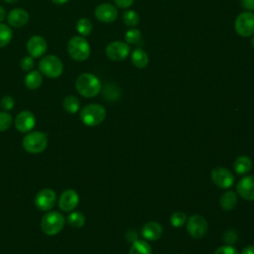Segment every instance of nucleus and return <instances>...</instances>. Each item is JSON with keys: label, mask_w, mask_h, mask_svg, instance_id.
Returning a JSON list of instances; mask_svg holds the SVG:
<instances>
[{"label": "nucleus", "mask_w": 254, "mask_h": 254, "mask_svg": "<svg viewBox=\"0 0 254 254\" xmlns=\"http://www.w3.org/2000/svg\"><path fill=\"white\" fill-rule=\"evenodd\" d=\"M75 88L80 95L90 98L96 96L99 93L101 89V83L94 74L85 72L77 76L75 80Z\"/></svg>", "instance_id": "nucleus-1"}, {"label": "nucleus", "mask_w": 254, "mask_h": 254, "mask_svg": "<svg viewBox=\"0 0 254 254\" xmlns=\"http://www.w3.org/2000/svg\"><path fill=\"white\" fill-rule=\"evenodd\" d=\"M106 116L105 108L96 103H91L84 106L79 114L81 122L89 127H94L99 125Z\"/></svg>", "instance_id": "nucleus-2"}, {"label": "nucleus", "mask_w": 254, "mask_h": 254, "mask_svg": "<svg viewBox=\"0 0 254 254\" xmlns=\"http://www.w3.org/2000/svg\"><path fill=\"white\" fill-rule=\"evenodd\" d=\"M67 53L74 61L82 62L89 57L90 46L83 37L74 36L67 43Z\"/></svg>", "instance_id": "nucleus-3"}, {"label": "nucleus", "mask_w": 254, "mask_h": 254, "mask_svg": "<svg viewBox=\"0 0 254 254\" xmlns=\"http://www.w3.org/2000/svg\"><path fill=\"white\" fill-rule=\"evenodd\" d=\"M64 226V217L59 211H49L41 220V228L47 235L58 234Z\"/></svg>", "instance_id": "nucleus-4"}, {"label": "nucleus", "mask_w": 254, "mask_h": 254, "mask_svg": "<svg viewBox=\"0 0 254 254\" xmlns=\"http://www.w3.org/2000/svg\"><path fill=\"white\" fill-rule=\"evenodd\" d=\"M23 147L24 149L31 154H39L42 153L48 146V136L47 134L34 131L27 134L23 139Z\"/></svg>", "instance_id": "nucleus-5"}, {"label": "nucleus", "mask_w": 254, "mask_h": 254, "mask_svg": "<svg viewBox=\"0 0 254 254\" xmlns=\"http://www.w3.org/2000/svg\"><path fill=\"white\" fill-rule=\"evenodd\" d=\"M39 68L42 74L50 78H57L63 73L64 64L57 56L48 55L40 61Z\"/></svg>", "instance_id": "nucleus-6"}, {"label": "nucleus", "mask_w": 254, "mask_h": 254, "mask_svg": "<svg viewBox=\"0 0 254 254\" xmlns=\"http://www.w3.org/2000/svg\"><path fill=\"white\" fill-rule=\"evenodd\" d=\"M235 31L242 37H249L254 34V14L251 12H243L239 14L234 23Z\"/></svg>", "instance_id": "nucleus-7"}, {"label": "nucleus", "mask_w": 254, "mask_h": 254, "mask_svg": "<svg viewBox=\"0 0 254 254\" xmlns=\"http://www.w3.org/2000/svg\"><path fill=\"white\" fill-rule=\"evenodd\" d=\"M207 229H208L207 221L201 215L194 214L188 218L187 230L191 237L196 239L202 238L206 234Z\"/></svg>", "instance_id": "nucleus-8"}, {"label": "nucleus", "mask_w": 254, "mask_h": 254, "mask_svg": "<svg viewBox=\"0 0 254 254\" xmlns=\"http://www.w3.org/2000/svg\"><path fill=\"white\" fill-rule=\"evenodd\" d=\"M211 180L217 187L221 189H229L234 184V177L232 173L222 167H216L211 171Z\"/></svg>", "instance_id": "nucleus-9"}, {"label": "nucleus", "mask_w": 254, "mask_h": 254, "mask_svg": "<svg viewBox=\"0 0 254 254\" xmlns=\"http://www.w3.org/2000/svg\"><path fill=\"white\" fill-rule=\"evenodd\" d=\"M56 200L57 195L53 190L43 189L37 193L35 197V204L40 210L48 211L55 206Z\"/></svg>", "instance_id": "nucleus-10"}, {"label": "nucleus", "mask_w": 254, "mask_h": 254, "mask_svg": "<svg viewBox=\"0 0 254 254\" xmlns=\"http://www.w3.org/2000/svg\"><path fill=\"white\" fill-rule=\"evenodd\" d=\"M130 53L129 47L126 43L120 41H114L107 45L105 49V54L108 59L112 61H122L125 60Z\"/></svg>", "instance_id": "nucleus-11"}, {"label": "nucleus", "mask_w": 254, "mask_h": 254, "mask_svg": "<svg viewBox=\"0 0 254 254\" xmlns=\"http://www.w3.org/2000/svg\"><path fill=\"white\" fill-rule=\"evenodd\" d=\"M36 124L35 115L28 110L21 111L15 119V127L21 133L30 132Z\"/></svg>", "instance_id": "nucleus-12"}, {"label": "nucleus", "mask_w": 254, "mask_h": 254, "mask_svg": "<svg viewBox=\"0 0 254 254\" xmlns=\"http://www.w3.org/2000/svg\"><path fill=\"white\" fill-rule=\"evenodd\" d=\"M47 41L41 36H33L28 40L27 51L32 58H40L47 52Z\"/></svg>", "instance_id": "nucleus-13"}, {"label": "nucleus", "mask_w": 254, "mask_h": 254, "mask_svg": "<svg viewBox=\"0 0 254 254\" xmlns=\"http://www.w3.org/2000/svg\"><path fill=\"white\" fill-rule=\"evenodd\" d=\"M237 193L246 200H254V175L242 178L236 186Z\"/></svg>", "instance_id": "nucleus-14"}, {"label": "nucleus", "mask_w": 254, "mask_h": 254, "mask_svg": "<svg viewBox=\"0 0 254 254\" xmlns=\"http://www.w3.org/2000/svg\"><path fill=\"white\" fill-rule=\"evenodd\" d=\"M117 10L115 6L109 3H102L94 10L95 18L103 23H111L117 18Z\"/></svg>", "instance_id": "nucleus-15"}, {"label": "nucleus", "mask_w": 254, "mask_h": 254, "mask_svg": "<svg viewBox=\"0 0 254 254\" xmlns=\"http://www.w3.org/2000/svg\"><path fill=\"white\" fill-rule=\"evenodd\" d=\"M78 201H79V196L77 192L73 190H66L60 196L59 206L62 210L65 212H69L77 206Z\"/></svg>", "instance_id": "nucleus-16"}, {"label": "nucleus", "mask_w": 254, "mask_h": 254, "mask_svg": "<svg viewBox=\"0 0 254 254\" xmlns=\"http://www.w3.org/2000/svg\"><path fill=\"white\" fill-rule=\"evenodd\" d=\"M30 19L29 13L21 8H15L8 13V24L15 28H21L28 24Z\"/></svg>", "instance_id": "nucleus-17"}, {"label": "nucleus", "mask_w": 254, "mask_h": 254, "mask_svg": "<svg viewBox=\"0 0 254 254\" xmlns=\"http://www.w3.org/2000/svg\"><path fill=\"white\" fill-rule=\"evenodd\" d=\"M142 236L150 241L159 239L163 234V227L156 221H149L142 227Z\"/></svg>", "instance_id": "nucleus-18"}, {"label": "nucleus", "mask_w": 254, "mask_h": 254, "mask_svg": "<svg viewBox=\"0 0 254 254\" xmlns=\"http://www.w3.org/2000/svg\"><path fill=\"white\" fill-rule=\"evenodd\" d=\"M251 168H252V161L247 156H239L233 164V169L235 173L240 176L248 174Z\"/></svg>", "instance_id": "nucleus-19"}, {"label": "nucleus", "mask_w": 254, "mask_h": 254, "mask_svg": "<svg viewBox=\"0 0 254 254\" xmlns=\"http://www.w3.org/2000/svg\"><path fill=\"white\" fill-rule=\"evenodd\" d=\"M219 202H220V206L224 210L230 211L237 204V195H236V193L234 191L228 190V191L222 193V195L220 196Z\"/></svg>", "instance_id": "nucleus-20"}, {"label": "nucleus", "mask_w": 254, "mask_h": 254, "mask_svg": "<svg viewBox=\"0 0 254 254\" xmlns=\"http://www.w3.org/2000/svg\"><path fill=\"white\" fill-rule=\"evenodd\" d=\"M24 82H25V85L29 89L39 88L43 82V76H42L41 71H39V70L29 71V73L25 76Z\"/></svg>", "instance_id": "nucleus-21"}, {"label": "nucleus", "mask_w": 254, "mask_h": 254, "mask_svg": "<svg viewBox=\"0 0 254 254\" xmlns=\"http://www.w3.org/2000/svg\"><path fill=\"white\" fill-rule=\"evenodd\" d=\"M131 61L135 66H137L139 68H143V67L147 66V64L149 63V57L144 50H142L141 48H137L132 53Z\"/></svg>", "instance_id": "nucleus-22"}, {"label": "nucleus", "mask_w": 254, "mask_h": 254, "mask_svg": "<svg viewBox=\"0 0 254 254\" xmlns=\"http://www.w3.org/2000/svg\"><path fill=\"white\" fill-rule=\"evenodd\" d=\"M129 254H152V248L145 240H136L132 243Z\"/></svg>", "instance_id": "nucleus-23"}, {"label": "nucleus", "mask_w": 254, "mask_h": 254, "mask_svg": "<svg viewBox=\"0 0 254 254\" xmlns=\"http://www.w3.org/2000/svg\"><path fill=\"white\" fill-rule=\"evenodd\" d=\"M63 106L65 111L74 114L79 109V100L73 95H67L63 101Z\"/></svg>", "instance_id": "nucleus-24"}, {"label": "nucleus", "mask_w": 254, "mask_h": 254, "mask_svg": "<svg viewBox=\"0 0 254 254\" xmlns=\"http://www.w3.org/2000/svg\"><path fill=\"white\" fill-rule=\"evenodd\" d=\"M13 37V32L11 28L6 25L0 23V48L5 47L10 43Z\"/></svg>", "instance_id": "nucleus-25"}, {"label": "nucleus", "mask_w": 254, "mask_h": 254, "mask_svg": "<svg viewBox=\"0 0 254 254\" xmlns=\"http://www.w3.org/2000/svg\"><path fill=\"white\" fill-rule=\"evenodd\" d=\"M67 222L69 225H71L73 227L80 228L85 223V217L81 212L73 211L67 216Z\"/></svg>", "instance_id": "nucleus-26"}, {"label": "nucleus", "mask_w": 254, "mask_h": 254, "mask_svg": "<svg viewBox=\"0 0 254 254\" xmlns=\"http://www.w3.org/2000/svg\"><path fill=\"white\" fill-rule=\"evenodd\" d=\"M122 19H123L124 23L127 26H131V27L136 26L139 23V21H140L139 15L134 10H127V11H125L123 13Z\"/></svg>", "instance_id": "nucleus-27"}, {"label": "nucleus", "mask_w": 254, "mask_h": 254, "mask_svg": "<svg viewBox=\"0 0 254 254\" xmlns=\"http://www.w3.org/2000/svg\"><path fill=\"white\" fill-rule=\"evenodd\" d=\"M76 30L77 32L82 35V36H88L92 30V24L91 22L86 19V18H82L79 19L76 23Z\"/></svg>", "instance_id": "nucleus-28"}, {"label": "nucleus", "mask_w": 254, "mask_h": 254, "mask_svg": "<svg viewBox=\"0 0 254 254\" xmlns=\"http://www.w3.org/2000/svg\"><path fill=\"white\" fill-rule=\"evenodd\" d=\"M103 95L106 98V100L114 101V100L118 99V97L120 95V90L118 89L117 86H115L113 84H108L104 88Z\"/></svg>", "instance_id": "nucleus-29"}, {"label": "nucleus", "mask_w": 254, "mask_h": 254, "mask_svg": "<svg viewBox=\"0 0 254 254\" xmlns=\"http://www.w3.org/2000/svg\"><path fill=\"white\" fill-rule=\"evenodd\" d=\"M186 221H187V215H186V213L181 212V211H177V212L173 213L170 218L171 224L176 228L182 227L186 223Z\"/></svg>", "instance_id": "nucleus-30"}, {"label": "nucleus", "mask_w": 254, "mask_h": 254, "mask_svg": "<svg viewBox=\"0 0 254 254\" xmlns=\"http://www.w3.org/2000/svg\"><path fill=\"white\" fill-rule=\"evenodd\" d=\"M125 40L128 44H137L141 40V33L137 29L128 30L125 34Z\"/></svg>", "instance_id": "nucleus-31"}, {"label": "nucleus", "mask_w": 254, "mask_h": 254, "mask_svg": "<svg viewBox=\"0 0 254 254\" xmlns=\"http://www.w3.org/2000/svg\"><path fill=\"white\" fill-rule=\"evenodd\" d=\"M12 124V116L8 112H0V132L6 131Z\"/></svg>", "instance_id": "nucleus-32"}, {"label": "nucleus", "mask_w": 254, "mask_h": 254, "mask_svg": "<svg viewBox=\"0 0 254 254\" xmlns=\"http://www.w3.org/2000/svg\"><path fill=\"white\" fill-rule=\"evenodd\" d=\"M237 238H238V235H237V232L233 229H228L224 232L223 234V241L228 244V245H231L233 243H235L237 241Z\"/></svg>", "instance_id": "nucleus-33"}, {"label": "nucleus", "mask_w": 254, "mask_h": 254, "mask_svg": "<svg viewBox=\"0 0 254 254\" xmlns=\"http://www.w3.org/2000/svg\"><path fill=\"white\" fill-rule=\"evenodd\" d=\"M20 66L24 71H30L34 66V60L31 56H27L22 58L20 62Z\"/></svg>", "instance_id": "nucleus-34"}, {"label": "nucleus", "mask_w": 254, "mask_h": 254, "mask_svg": "<svg viewBox=\"0 0 254 254\" xmlns=\"http://www.w3.org/2000/svg\"><path fill=\"white\" fill-rule=\"evenodd\" d=\"M214 254H238V251L235 247H233L232 245H223V246H220L218 247Z\"/></svg>", "instance_id": "nucleus-35"}, {"label": "nucleus", "mask_w": 254, "mask_h": 254, "mask_svg": "<svg viewBox=\"0 0 254 254\" xmlns=\"http://www.w3.org/2000/svg\"><path fill=\"white\" fill-rule=\"evenodd\" d=\"M0 105H1V108L5 111H8V110H11L13 107H14V99L9 96V95H5L1 101H0Z\"/></svg>", "instance_id": "nucleus-36"}, {"label": "nucleus", "mask_w": 254, "mask_h": 254, "mask_svg": "<svg viewBox=\"0 0 254 254\" xmlns=\"http://www.w3.org/2000/svg\"><path fill=\"white\" fill-rule=\"evenodd\" d=\"M114 2L119 8L126 9V8H129L133 4L134 0H114Z\"/></svg>", "instance_id": "nucleus-37"}, {"label": "nucleus", "mask_w": 254, "mask_h": 254, "mask_svg": "<svg viewBox=\"0 0 254 254\" xmlns=\"http://www.w3.org/2000/svg\"><path fill=\"white\" fill-rule=\"evenodd\" d=\"M138 238V235H137V232L135 231V230H133V229H131V230H128L127 231V233H126V239L129 241V242H135L136 240H138L137 239Z\"/></svg>", "instance_id": "nucleus-38"}, {"label": "nucleus", "mask_w": 254, "mask_h": 254, "mask_svg": "<svg viewBox=\"0 0 254 254\" xmlns=\"http://www.w3.org/2000/svg\"><path fill=\"white\" fill-rule=\"evenodd\" d=\"M241 5L247 10H254V0H241Z\"/></svg>", "instance_id": "nucleus-39"}, {"label": "nucleus", "mask_w": 254, "mask_h": 254, "mask_svg": "<svg viewBox=\"0 0 254 254\" xmlns=\"http://www.w3.org/2000/svg\"><path fill=\"white\" fill-rule=\"evenodd\" d=\"M241 254H254V246L253 245H249V246L245 247L242 250Z\"/></svg>", "instance_id": "nucleus-40"}, {"label": "nucleus", "mask_w": 254, "mask_h": 254, "mask_svg": "<svg viewBox=\"0 0 254 254\" xmlns=\"http://www.w3.org/2000/svg\"><path fill=\"white\" fill-rule=\"evenodd\" d=\"M5 18H6V11H5V9H4L2 6H0V23H1Z\"/></svg>", "instance_id": "nucleus-41"}, {"label": "nucleus", "mask_w": 254, "mask_h": 254, "mask_svg": "<svg viewBox=\"0 0 254 254\" xmlns=\"http://www.w3.org/2000/svg\"><path fill=\"white\" fill-rule=\"evenodd\" d=\"M55 4H59V5H62V4H64L66 3L68 0H52Z\"/></svg>", "instance_id": "nucleus-42"}, {"label": "nucleus", "mask_w": 254, "mask_h": 254, "mask_svg": "<svg viewBox=\"0 0 254 254\" xmlns=\"http://www.w3.org/2000/svg\"><path fill=\"white\" fill-rule=\"evenodd\" d=\"M5 2H7V3H10V4H12V3H16L18 0H4Z\"/></svg>", "instance_id": "nucleus-43"}, {"label": "nucleus", "mask_w": 254, "mask_h": 254, "mask_svg": "<svg viewBox=\"0 0 254 254\" xmlns=\"http://www.w3.org/2000/svg\"><path fill=\"white\" fill-rule=\"evenodd\" d=\"M251 44H252V46H253V48H254V37H253L252 40H251Z\"/></svg>", "instance_id": "nucleus-44"}]
</instances>
